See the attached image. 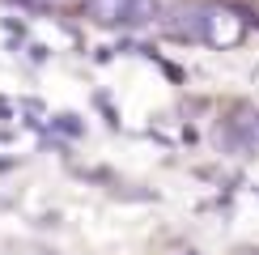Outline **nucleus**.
<instances>
[{
  "instance_id": "f257e3e1",
  "label": "nucleus",
  "mask_w": 259,
  "mask_h": 255,
  "mask_svg": "<svg viewBox=\"0 0 259 255\" xmlns=\"http://www.w3.org/2000/svg\"><path fill=\"white\" fill-rule=\"evenodd\" d=\"M200 38L212 42V47H234V42L242 38V17H234L230 9H200Z\"/></svg>"
},
{
  "instance_id": "f03ea898",
  "label": "nucleus",
  "mask_w": 259,
  "mask_h": 255,
  "mask_svg": "<svg viewBox=\"0 0 259 255\" xmlns=\"http://www.w3.org/2000/svg\"><path fill=\"white\" fill-rule=\"evenodd\" d=\"M85 13L98 21V26H119V21H127V13H132V0H90Z\"/></svg>"
},
{
  "instance_id": "7ed1b4c3",
  "label": "nucleus",
  "mask_w": 259,
  "mask_h": 255,
  "mask_svg": "<svg viewBox=\"0 0 259 255\" xmlns=\"http://www.w3.org/2000/svg\"><path fill=\"white\" fill-rule=\"evenodd\" d=\"M161 13V0H132V13H127V26H149Z\"/></svg>"
},
{
  "instance_id": "20e7f679",
  "label": "nucleus",
  "mask_w": 259,
  "mask_h": 255,
  "mask_svg": "<svg viewBox=\"0 0 259 255\" xmlns=\"http://www.w3.org/2000/svg\"><path fill=\"white\" fill-rule=\"evenodd\" d=\"M34 5H42V9H60V13H64V9H85L90 0H34Z\"/></svg>"
},
{
  "instance_id": "39448f33",
  "label": "nucleus",
  "mask_w": 259,
  "mask_h": 255,
  "mask_svg": "<svg viewBox=\"0 0 259 255\" xmlns=\"http://www.w3.org/2000/svg\"><path fill=\"white\" fill-rule=\"evenodd\" d=\"M242 255H259V251H242Z\"/></svg>"
}]
</instances>
